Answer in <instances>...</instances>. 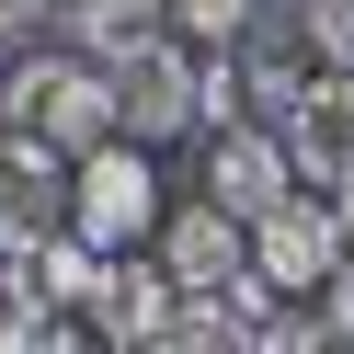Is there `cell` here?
<instances>
[{
  "label": "cell",
  "instance_id": "obj_10",
  "mask_svg": "<svg viewBox=\"0 0 354 354\" xmlns=\"http://www.w3.org/2000/svg\"><path fill=\"white\" fill-rule=\"evenodd\" d=\"M183 308H194V297H183V274H171L160 252H115V274H103V320H115L138 354L160 343V331L183 320Z\"/></svg>",
  "mask_w": 354,
  "mask_h": 354
},
{
  "label": "cell",
  "instance_id": "obj_15",
  "mask_svg": "<svg viewBox=\"0 0 354 354\" xmlns=\"http://www.w3.org/2000/svg\"><path fill=\"white\" fill-rule=\"evenodd\" d=\"M320 320H331V343H343V354H354V263H343V274H331V286H320Z\"/></svg>",
  "mask_w": 354,
  "mask_h": 354
},
{
  "label": "cell",
  "instance_id": "obj_16",
  "mask_svg": "<svg viewBox=\"0 0 354 354\" xmlns=\"http://www.w3.org/2000/svg\"><path fill=\"white\" fill-rule=\"evenodd\" d=\"M308 12H320V35H331V57H343V69H354V0H308Z\"/></svg>",
  "mask_w": 354,
  "mask_h": 354
},
{
  "label": "cell",
  "instance_id": "obj_14",
  "mask_svg": "<svg viewBox=\"0 0 354 354\" xmlns=\"http://www.w3.org/2000/svg\"><path fill=\"white\" fill-rule=\"evenodd\" d=\"M252 12H263V0H171V24H183L194 46H217V57L240 46V24H252Z\"/></svg>",
  "mask_w": 354,
  "mask_h": 354
},
{
  "label": "cell",
  "instance_id": "obj_9",
  "mask_svg": "<svg viewBox=\"0 0 354 354\" xmlns=\"http://www.w3.org/2000/svg\"><path fill=\"white\" fill-rule=\"evenodd\" d=\"M286 160L308 194H354V69H320L286 103Z\"/></svg>",
  "mask_w": 354,
  "mask_h": 354
},
{
  "label": "cell",
  "instance_id": "obj_5",
  "mask_svg": "<svg viewBox=\"0 0 354 354\" xmlns=\"http://www.w3.org/2000/svg\"><path fill=\"white\" fill-rule=\"evenodd\" d=\"M171 229V194H160V149L115 138L80 160V240L92 252H149V240Z\"/></svg>",
  "mask_w": 354,
  "mask_h": 354
},
{
  "label": "cell",
  "instance_id": "obj_11",
  "mask_svg": "<svg viewBox=\"0 0 354 354\" xmlns=\"http://www.w3.org/2000/svg\"><path fill=\"white\" fill-rule=\"evenodd\" d=\"M24 274H35V297L46 308H103V274H115V252H92V240H46V252H24Z\"/></svg>",
  "mask_w": 354,
  "mask_h": 354
},
{
  "label": "cell",
  "instance_id": "obj_2",
  "mask_svg": "<svg viewBox=\"0 0 354 354\" xmlns=\"http://www.w3.org/2000/svg\"><path fill=\"white\" fill-rule=\"evenodd\" d=\"M0 103H12V126L46 149H69V160H92V149H115V69L80 46H24L12 69H0Z\"/></svg>",
  "mask_w": 354,
  "mask_h": 354
},
{
  "label": "cell",
  "instance_id": "obj_12",
  "mask_svg": "<svg viewBox=\"0 0 354 354\" xmlns=\"http://www.w3.org/2000/svg\"><path fill=\"white\" fill-rule=\"evenodd\" d=\"M149 354H252V320H240V308H217V297H194Z\"/></svg>",
  "mask_w": 354,
  "mask_h": 354
},
{
  "label": "cell",
  "instance_id": "obj_6",
  "mask_svg": "<svg viewBox=\"0 0 354 354\" xmlns=\"http://www.w3.org/2000/svg\"><path fill=\"white\" fill-rule=\"evenodd\" d=\"M80 229V160L46 138H0V252H46V240Z\"/></svg>",
  "mask_w": 354,
  "mask_h": 354
},
{
  "label": "cell",
  "instance_id": "obj_3",
  "mask_svg": "<svg viewBox=\"0 0 354 354\" xmlns=\"http://www.w3.org/2000/svg\"><path fill=\"white\" fill-rule=\"evenodd\" d=\"M160 263L183 274V297H217V308H240V320H274V286L252 274V217H229L217 194H183L171 206V229H160Z\"/></svg>",
  "mask_w": 354,
  "mask_h": 354
},
{
  "label": "cell",
  "instance_id": "obj_8",
  "mask_svg": "<svg viewBox=\"0 0 354 354\" xmlns=\"http://www.w3.org/2000/svg\"><path fill=\"white\" fill-rule=\"evenodd\" d=\"M343 263H354V240H343V206H331V194H286L252 229V274L274 286V297H320Z\"/></svg>",
  "mask_w": 354,
  "mask_h": 354
},
{
  "label": "cell",
  "instance_id": "obj_4",
  "mask_svg": "<svg viewBox=\"0 0 354 354\" xmlns=\"http://www.w3.org/2000/svg\"><path fill=\"white\" fill-rule=\"evenodd\" d=\"M320 69H343V57H331V35H320V12H308V0H263L252 24H240V46H229L240 103H252V115H274V126H286V103H297Z\"/></svg>",
  "mask_w": 354,
  "mask_h": 354
},
{
  "label": "cell",
  "instance_id": "obj_7",
  "mask_svg": "<svg viewBox=\"0 0 354 354\" xmlns=\"http://www.w3.org/2000/svg\"><path fill=\"white\" fill-rule=\"evenodd\" d=\"M194 194H217L229 217L263 229V217H274L286 194H308V183H297V160H286V126L274 115H229V126H206V183Z\"/></svg>",
  "mask_w": 354,
  "mask_h": 354
},
{
  "label": "cell",
  "instance_id": "obj_13",
  "mask_svg": "<svg viewBox=\"0 0 354 354\" xmlns=\"http://www.w3.org/2000/svg\"><path fill=\"white\" fill-rule=\"evenodd\" d=\"M252 354H343V343H331L320 297H286L274 320H252Z\"/></svg>",
  "mask_w": 354,
  "mask_h": 354
},
{
  "label": "cell",
  "instance_id": "obj_17",
  "mask_svg": "<svg viewBox=\"0 0 354 354\" xmlns=\"http://www.w3.org/2000/svg\"><path fill=\"white\" fill-rule=\"evenodd\" d=\"M331 206H343V240H354V194H331Z\"/></svg>",
  "mask_w": 354,
  "mask_h": 354
},
{
  "label": "cell",
  "instance_id": "obj_1",
  "mask_svg": "<svg viewBox=\"0 0 354 354\" xmlns=\"http://www.w3.org/2000/svg\"><path fill=\"white\" fill-rule=\"evenodd\" d=\"M103 69H115V126H126L138 149H171V138H206V126L252 115L240 80H229V57L206 69V46H194L183 24H149L138 46H115Z\"/></svg>",
  "mask_w": 354,
  "mask_h": 354
}]
</instances>
